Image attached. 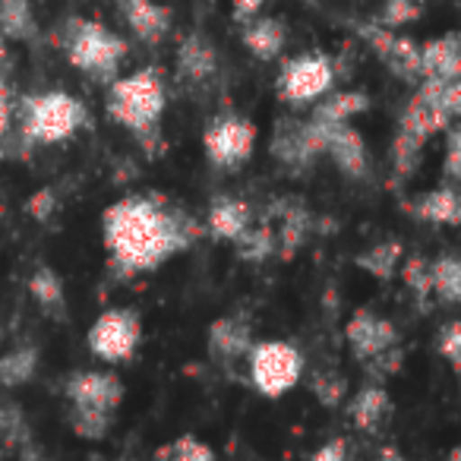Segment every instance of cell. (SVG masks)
<instances>
[{
    "label": "cell",
    "instance_id": "f546056e",
    "mask_svg": "<svg viewBox=\"0 0 461 461\" xmlns=\"http://www.w3.org/2000/svg\"><path fill=\"white\" fill-rule=\"evenodd\" d=\"M420 14H423V0H385V7L376 16V26L402 29L408 23L420 20Z\"/></svg>",
    "mask_w": 461,
    "mask_h": 461
},
{
    "label": "cell",
    "instance_id": "d590c367",
    "mask_svg": "<svg viewBox=\"0 0 461 461\" xmlns=\"http://www.w3.org/2000/svg\"><path fill=\"white\" fill-rule=\"evenodd\" d=\"M446 177L458 180L461 177V133L455 127H448V142H446Z\"/></svg>",
    "mask_w": 461,
    "mask_h": 461
},
{
    "label": "cell",
    "instance_id": "5b68a950",
    "mask_svg": "<svg viewBox=\"0 0 461 461\" xmlns=\"http://www.w3.org/2000/svg\"><path fill=\"white\" fill-rule=\"evenodd\" d=\"M250 357V383L259 395L282 398L297 385L303 373V357L288 341H259L247 351Z\"/></svg>",
    "mask_w": 461,
    "mask_h": 461
},
{
    "label": "cell",
    "instance_id": "7bdbcfd3",
    "mask_svg": "<svg viewBox=\"0 0 461 461\" xmlns=\"http://www.w3.org/2000/svg\"><path fill=\"white\" fill-rule=\"evenodd\" d=\"M89 461H104L102 455H89Z\"/></svg>",
    "mask_w": 461,
    "mask_h": 461
},
{
    "label": "cell",
    "instance_id": "7402d4cb",
    "mask_svg": "<svg viewBox=\"0 0 461 461\" xmlns=\"http://www.w3.org/2000/svg\"><path fill=\"white\" fill-rule=\"evenodd\" d=\"M285 41H288V29H285L282 20H272V16L247 23V29H244L247 51L259 60H276L278 54H282Z\"/></svg>",
    "mask_w": 461,
    "mask_h": 461
},
{
    "label": "cell",
    "instance_id": "8992f818",
    "mask_svg": "<svg viewBox=\"0 0 461 461\" xmlns=\"http://www.w3.org/2000/svg\"><path fill=\"white\" fill-rule=\"evenodd\" d=\"M83 121V104L67 92H45L26 102V136L35 142L70 140Z\"/></svg>",
    "mask_w": 461,
    "mask_h": 461
},
{
    "label": "cell",
    "instance_id": "5bb4252c",
    "mask_svg": "<svg viewBox=\"0 0 461 461\" xmlns=\"http://www.w3.org/2000/svg\"><path fill=\"white\" fill-rule=\"evenodd\" d=\"M326 155L348 174L351 180H364L370 171V155H366V142L351 123H329L326 133Z\"/></svg>",
    "mask_w": 461,
    "mask_h": 461
},
{
    "label": "cell",
    "instance_id": "44dd1931",
    "mask_svg": "<svg viewBox=\"0 0 461 461\" xmlns=\"http://www.w3.org/2000/svg\"><path fill=\"white\" fill-rule=\"evenodd\" d=\"M389 408H392L389 392H385L383 385H376V383L364 385L351 402L354 427L364 429V433H376V429L383 427L385 417H389Z\"/></svg>",
    "mask_w": 461,
    "mask_h": 461
},
{
    "label": "cell",
    "instance_id": "603a6c76",
    "mask_svg": "<svg viewBox=\"0 0 461 461\" xmlns=\"http://www.w3.org/2000/svg\"><path fill=\"white\" fill-rule=\"evenodd\" d=\"M29 291H32V297L39 301V307L45 310V313L51 316H64V282H60V276L54 269H48V266H39V269L32 272V278H29Z\"/></svg>",
    "mask_w": 461,
    "mask_h": 461
},
{
    "label": "cell",
    "instance_id": "d4e9b609",
    "mask_svg": "<svg viewBox=\"0 0 461 461\" xmlns=\"http://www.w3.org/2000/svg\"><path fill=\"white\" fill-rule=\"evenodd\" d=\"M35 20L29 0H0V35L4 39H32Z\"/></svg>",
    "mask_w": 461,
    "mask_h": 461
},
{
    "label": "cell",
    "instance_id": "f1b7e54d",
    "mask_svg": "<svg viewBox=\"0 0 461 461\" xmlns=\"http://www.w3.org/2000/svg\"><path fill=\"white\" fill-rule=\"evenodd\" d=\"M402 244L398 240H389V244H376L373 250H366V253H360L357 257V266L364 272H370L376 282H389L392 278V272H395V263H398V257H402Z\"/></svg>",
    "mask_w": 461,
    "mask_h": 461
},
{
    "label": "cell",
    "instance_id": "d6986e66",
    "mask_svg": "<svg viewBox=\"0 0 461 461\" xmlns=\"http://www.w3.org/2000/svg\"><path fill=\"white\" fill-rule=\"evenodd\" d=\"M250 205L238 196H215L209 205V230L221 240H238L250 228Z\"/></svg>",
    "mask_w": 461,
    "mask_h": 461
},
{
    "label": "cell",
    "instance_id": "f6af8a7d",
    "mask_svg": "<svg viewBox=\"0 0 461 461\" xmlns=\"http://www.w3.org/2000/svg\"><path fill=\"white\" fill-rule=\"evenodd\" d=\"M0 54H4V35H0Z\"/></svg>",
    "mask_w": 461,
    "mask_h": 461
},
{
    "label": "cell",
    "instance_id": "9c48e42d",
    "mask_svg": "<svg viewBox=\"0 0 461 461\" xmlns=\"http://www.w3.org/2000/svg\"><path fill=\"white\" fill-rule=\"evenodd\" d=\"M335 83V64L326 54H301L288 60L278 77V98L291 104H307L326 95Z\"/></svg>",
    "mask_w": 461,
    "mask_h": 461
},
{
    "label": "cell",
    "instance_id": "e0dca14e",
    "mask_svg": "<svg viewBox=\"0 0 461 461\" xmlns=\"http://www.w3.org/2000/svg\"><path fill=\"white\" fill-rule=\"evenodd\" d=\"M420 77L452 83L461 79V41L455 32L420 45Z\"/></svg>",
    "mask_w": 461,
    "mask_h": 461
},
{
    "label": "cell",
    "instance_id": "4dcf8cb0",
    "mask_svg": "<svg viewBox=\"0 0 461 461\" xmlns=\"http://www.w3.org/2000/svg\"><path fill=\"white\" fill-rule=\"evenodd\" d=\"M234 244L240 247V257L244 259H266L276 247V238H272L269 228H247Z\"/></svg>",
    "mask_w": 461,
    "mask_h": 461
},
{
    "label": "cell",
    "instance_id": "4316f807",
    "mask_svg": "<svg viewBox=\"0 0 461 461\" xmlns=\"http://www.w3.org/2000/svg\"><path fill=\"white\" fill-rule=\"evenodd\" d=\"M39 366V348H16L7 357H0V385H23L35 376Z\"/></svg>",
    "mask_w": 461,
    "mask_h": 461
},
{
    "label": "cell",
    "instance_id": "9a60e30c",
    "mask_svg": "<svg viewBox=\"0 0 461 461\" xmlns=\"http://www.w3.org/2000/svg\"><path fill=\"white\" fill-rule=\"evenodd\" d=\"M117 7L136 39L149 41V45H158L171 29V10L155 0H117Z\"/></svg>",
    "mask_w": 461,
    "mask_h": 461
},
{
    "label": "cell",
    "instance_id": "ffe728a7",
    "mask_svg": "<svg viewBox=\"0 0 461 461\" xmlns=\"http://www.w3.org/2000/svg\"><path fill=\"white\" fill-rule=\"evenodd\" d=\"M408 212L429 224H458L461 199L452 186H439V190H429V193H423V196H417L414 203L408 205Z\"/></svg>",
    "mask_w": 461,
    "mask_h": 461
},
{
    "label": "cell",
    "instance_id": "4fadbf2b",
    "mask_svg": "<svg viewBox=\"0 0 461 461\" xmlns=\"http://www.w3.org/2000/svg\"><path fill=\"white\" fill-rule=\"evenodd\" d=\"M345 335H348V345H351V354L357 360H364V364L376 357V354L395 348V341H398L395 326H392L389 320H383V316H376L370 307H360L357 313L351 316Z\"/></svg>",
    "mask_w": 461,
    "mask_h": 461
},
{
    "label": "cell",
    "instance_id": "74e56055",
    "mask_svg": "<svg viewBox=\"0 0 461 461\" xmlns=\"http://www.w3.org/2000/svg\"><path fill=\"white\" fill-rule=\"evenodd\" d=\"M310 461H348V446L345 439H329L322 448H316V455Z\"/></svg>",
    "mask_w": 461,
    "mask_h": 461
},
{
    "label": "cell",
    "instance_id": "2e32d148",
    "mask_svg": "<svg viewBox=\"0 0 461 461\" xmlns=\"http://www.w3.org/2000/svg\"><path fill=\"white\" fill-rule=\"evenodd\" d=\"M250 348H253V335H250V322L244 316H221V320H215L209 326V351L221 364L247 357Z\"/></svg>",
    "mask_w": 461,
    "mask_h": 461
},
{
    "label": "cell",
    "instance_id": "ee69618b",
    "mask_svg": "<svg viewBox=\"0 0 461 461\" xmlns=\"http://www.w3.org/2000/svg\"><path fill=\"white\" fill-rule=\"evenodd\" d=\"M452 461H461V455H458V452H452Z\"/></svg>",
    "mask_w": 461,
    "mask_h": 461
},
{
    "label": "cell",
    "instance_id": "7a4b0ae2",
    "mask_svg": "<svg viewBox=\"0 0 461 461\" xmlns=\"http://www.w3.org/2000/svg\"><path fill=\"white\" fill-rule=\"evenodd\" d=\"M446 86L448 83H442V79H423L417 95L404 108L395 146H392V165H395L398 177H411L420 167V152L427 146V140H433L436 133L448 130V123H452L455 114L446 104Z\"/></svg>",
    "mask_w": 461,
    "mask_h": 461
},
{
    "label": "cell",
    "instance_id": "6da1fadb",
    "mask_svg": "<svg viewBox=\"0 0 461 461\" xmlns=\"http://www.w3.org/2000/svg\"><path fill=\"white\" fill-rule=\"evenodd\" d=\"M102 224L104 247L127 276L158 269L199 234L190 218L165 209L155 196H123L104 212Z\"/></svg>",
    "mask_w": 461,
    "mask_h": 461
},
{
    "label": "cell",
    "instance_id": "e575fe53",
    "mask_svg": "<svg viewBox=\"0 0 461 461\" xmlns=\"http://www.w3.org/2000/svg\"><path fill=\"white\" fill-rule=\"evenodd\" d=\"M404 282L408 288H414L420 297L429 294V263L423 257H411L408 266H404Z\"/></svg>",
    "mask_w": 461,
    "mask_h": 461
},
{
    "label": "cell",
    "instance_id": "8d00e7d4",
    "mask_svg": "<svg viewBox=\"0 0 461 461\" xmlns=\"http://www.w3.org/2000/svg\"><path fill=\"white\" fill-rule=\"evenodd\" d=\"M54 205H58V199H54V190H39V193H32V196L26 199V212L32 218H39V221H45L48 215L54 212Z\"/></svg>",
    "mask_w": 461,
    "mask_h": 461
},
{
    "label": "cell",
    "instance_id": "b9f144b4",
    "mask_svg": "<svg viewBox=\"0 0 461 461\" xmlns=\"http://www.w3.org/2000/svg\"><path fill=\"white\" fill-rule=\"evenodd\" d=\"M376 461H404V458H402V452H398L395 446H385V448H379Z\"/></svg>",
    "mask_w": 461,
    "mask_h": 461
},
{
    "label": "cell",
    "instance_id": "7c38bea8",
    "mask_svg": "<svg viewBox=\"0 0 461 461\" xmlns=\"http://www.w3.org/2000/svg\"><path fill=\"white\" fill-rule=\"evenodd\" d=\"M357 35H364L366 45L376 51V58L395 73L398 79L411 83L420 77V45L411 41L408 35H398L395 29H383L376 23H360Z\"/></svg>",
    "mask_w": 461,
    "mask_h": 461
},
{
    "label": "cell",
    "instance_id": "30bf717a",
    "mask_svg": "<svg viewBox=\"0 0 461 461\" xmlns=\"http://www.w3.org/2000/svg\"><path fill=\"white\" fill-rule=\"evenodd\" d=\"M326 133L329 123L320 121H285L276 127L272 136V155L291 171H303L313 165L320 155H326Z\"/></svg>",
    "mask_w": 461,
    "mask_h": 461
},
{
    "label": "cell",
    "instance_id": "3957f363",
    "mask_svg": "<svg viewBox=\"0 0 461 461\" xmlns=\"http://www.w3.org/2000/svg\"><path fill=\"white\" fill-rule=\"evenodd\" d=\"M165 111V83L158 70L146 67L123 79H114L108 89V114L133 133H152Z\"/></svg>",
    "mask_w": 461,
    "mask_h": 461
},
{
    "label": "cell",
    "instance_id": "8fae6325",
    "mask_svg": "<svg viewBox=\"0 0 461 461\" xmlns=\"http://www.w3.org/2000/svg\"><path fill=\"white\" fill-rule=\"evenodd\" d=\"M67 398H70V414H95L111 420L123 402V385L114 373H73L67 379Z\"/></svg>",
    "mask_w": 461,
    "mask_h": 461
},
{
    "label": "cell",
    "instance_id": "277c9868",
    "mask_svg": "<svg viewBox=\"0 0 461 461\" xmlns=\"http://www.w3.org/2000/svg\"><path fill=\"white\" fill-rule=\"evenodd\" d=\"M67 58L77 70L89 73L95 83H114L117 67L127 54V41L121 35L108 32L95 20H70L64 32Z\"/></svg>",
    "mask_w": 461,
    "mask_h": 461
},
{
    "label": "cell",
    "instance_id": "484cf974",
    "mask_svg": "<svg viewBox=\"0 0 461 461\" xmlns=\"http://www.w3.org/2000/svg\"><path fill=\"white\" fill-rule=\"evenodd\" d=\"M429 291L442 297L446 303L461 301V263L455 257H442L429 263Z\"/></svg>",
    "mask_w": 461,
    "mask_h": 461
},
{
    "label": "cell",
    "instance_id": "d6a6232c",
    "mask_svg": "<svg viewBox=\"0 0 461 461\" xmlns=\"http://www.w3.org/2000/svg\"><path fill=\"white\" fill-rule=\"evenodd\" d=\"M167 461H215V452L205 442H199L196 436H184V439L174 442Z\"/></svg>",
    "mask_w": 461,
    "mask_h": 461
},
{
    "label": "cell",
    "instance_id": "ba28073f",
    "mask_svg": "<svg viewBox=\"0 0 461 461\" xmlns=\"http://www.w3.org/2000/svg\"><path fill=\"white\" fill-rule=\"evenodd\" d=\"M205 158L215 167H240L257 146V127L240 114H218L203 136Z\"/></svg>",
    "mask_w": 461,
    "mask_h": 461
},
{
    "label": "cell",
    "instance_id": "ac0fdd59",
    "mask_svg": "<svg viewBox=\"0 0 461 461\" xmlns=\"http://www.w3.org/2000/svg\"><path fill=\"white\" fill-rule=\"evenodd\" d=\"M218 70V51L209 39L190 32L177 48V73L186 83H209Z\"/></svg>",
    "mask_w": 461,
    "mask_h": 461
},
{
    "label": "cell",
    "instance_id": "60d3db41",
    "mask_svg": "<svg viewBox=\"0 0 461 461\" xmlns=\"http://www.w3.org/2000/svg\"><path fill=\"white\" fill-rule=\"evenodd\" d=\"M7 123H10V98H7V89L0 86V136L7 133Z\"/></svg>",
    "mask_w": 461,
    "mask_h": 461
},
{
    "label": "cell",
    "instance_id": "1f68e13d",
    "mask_svg": "<svg viewBox=\"0 0 461 461\" xmlns=\"http://www.w3.org/2000/svg\"><path fill=\"white\" fill-rule=\"evenodd\" d=\"M345 392H348V383H345V376H341V373L326 370V373H316V376H313V395L320 398V404H326V408L341 404Z\"/></svg>",
    "mask_w": 461,
    "mask_h": 461
},
{
    "label": "cell",
    "instance_id": "52a82bcc",
    "mask_svg": "<svg viewBox=\"0 0 461 461\" xmlns=\"http://www.w3.org/2000/svg\"><path fill=\"white\" fill-rule=\"evenodd\" d=\"M142 322L133 310H104L89 329V348L108 364H123L140 351Z\"/></svg>",
    "mask_w": 461,
    "mask_h": 461
},
{
    "label": "cell",
    "instance_id": "f35d334b",
    "mask_svg": "<svg viewBox=\"0 0 461 461\" xmlns=\"http://www.w3.org/2000/svg\"><path fill=\"white\" fill-rule=\"evenodd\" d=\"M266 0H234V16H238L240 23H250L253 16L263 10Z\"/></svg>",
    "mask_w": 461,
    "mask_h": 461
},
{
    "label": "cell",
    "instance_id": "83f0119b",
    "mask_svg": "<svg viewBox=\"0 0 461 461\" xmlns=\"http://www.w3.org/2000/svg\"><path fill=\"white\" fill-rule=\"evenodd\" d=\"M32 442V427L29 417L20 404H0V446L4 448H20Z\"/></svg>",
    "mask_w": 461,
    "mask_h": 461
},
{
    "label": "cell",
    "instance_id": "836d02e7",
    "mask_svg": "<svg viewBox=\"0 0 461 461\" xmlns=\"http://www.w3.org/2000/svg\"><path fill=\"white\" fill-rule=\"evenodd\" d=\"M436 348H439L442 357L452 364V370H461V322H448V326L442 329Z\"/></svg>",
    "mask_w": 461,
    "mask_h": 461
},
{
    "label": "cell",
    "instance_id": "cb8c5ba5",
    "mask_svg": "<svg viewBox=\"0 0 461 461\" xmlns=\"http://www.w3.org/2000/svg\"><path fill=\"white\" fill-rule=\"evenodd\" d=\"M370 108V98L364 92H339V95L326 98L322 104H316L313 121L320 123H348L354 114H364Z\"/></svg>",
    "mask_w": 461,
    "mask_h": 461
},
{
    "label": "cell",
    "instance_id": "ab89813d",
    "mask_svg": "<svg viewBox=\"0 0 461 461\" xmlns=\"http://www.w3.org/2000/svg\"><path fill=\"white\" fill-rule=\"evenodd\" d=\"M16 452H20V461H51V455L41 446H35V442H26V446H20Z\"/></svg>",
    "mask_w": 461,
    "mask_h": 461
}]
</instances>
